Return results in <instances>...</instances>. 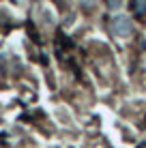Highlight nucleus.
<instances>
[{"mask_svg":"<svg viewBox=\"0 0 146 148\" xmlns=\"http://www.w3.org/2000/svg\"><path fill=\"white\" fill-rule=\"evenodd\" d=\"M114 30L120 34H129V30H131V26H129V22L125 17H118L116 22H114Z\"/></svg>","mask_w":146,"mask_h":148,"instance_id":"1","label":"nucleus"},{"mask_svg":"<svg viewBox=\"0 0 146 148\" xmlns=\"http://www.w3.org/2000/svg\"><path fill=\"white\" fill-rule=\"evenodd\" d=\"M133 9H135V13H146V0H133Z\"/></svg>","mask_w":146,"mask_h":148,"instance_id":"2","label":"nucleus"},{"mask_svg":"<svg viewBox=\"0 0 146 148\" xmlns=\"http://www.w3.org/2000/svg\"><path fill=\"white\" fill-rule=\"evenodd\" d=\"M120 4V0H110V7H118Z\"/></svg>","mask_w":146,"mask_h":148,"instance_id":"3","label":"nucleus"}]
</instances>
